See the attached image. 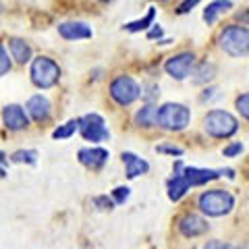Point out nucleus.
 Instances as JSON below:
<instances>
[{"label": "nucleus", "instance_id": "1", "mask_svg": "<svg viewBox=\"0 0 249 249\" xmlns=\"http://www.w3.org/2000/svg\"><path fill=\"white\" fill-rule=\"evenodd\" d=\"M218 48L232 58L249 56V27L241 23L224 25L218 34Z\"/></svg>", "mask_w": 249, "mask_h": 249}, {"label": "nucleus", "instance_id": "2", "mask_svg": "<svg viewBox=\"0 0 249 249\" xmlns=\"http://www.w3.org/2000/svg\"><path fill=\"white\" fill-rule=\"evenodd\" d=\"M60 75H62L60 65L54 58L46 56V54L31 58L29 77H31V83H34L37 89H50L54 85H58Z\"/></svg>", "mask_w": 249, "mask_h": 249}, {"label": "nucleus", "instance_id": "3", "mask_svg": "<svg viewBox=\"0 0 249 249\" xmlns=\"http://www.w3.org/2000/svg\"><path fill=\"white\" fill-rule=\"evenodd\" d=\"M204 131L214 139H227V137H232L239 131V121L229 110L214 108V110H210L206 114Z\"/></svg>", "mask_w": 249, "mask_h": 249}, {"label": "nucleus", "instance_id": "4", "mask_svg": "<svg viewBox=\"0 0 249 249\" xmlns=\"http://www.w3.org/2000/svg\"><path fill=\"white\" fill-rule=\"evenodd\" d=\"M197 206L206 216L218 218V216L229 214L235 208V197L224 189H210L197 197Z\"/></svg>", "mask_w": 249, "mask_h": 249}, {"label": "nucleus", "instance_id": "5", "mask_svg": "<svg viewBox=\"0 0 249 249\" xmlns=\"http://www.w3.org/2000/svg\"><path fill=\"white\" fill-rule=\"evenodd\" d=\"M191 121V110L185 104L166 102L158 106V127L164 131H183Z\"/></svg>", "mask_w": 249, "mask_h": 249}, {"label": "nucleus", "instance_id": "6", "mask_svg": "<svg viewBox=\"0 0 249 249\" xmlns=\"http://www.w3.org/2000/svg\"><path fill=\"white\" fill-rule=\"evenodd\" d=\"M110 98L119 106H131L142 98V85L131 75H119L110 81Z\"/></svg>", "mask_w": 249, "mask_h": 249}, {"label": "nucleus", "instance_id": "7", "mask_svg": "<svg viewBox=\"0 0 249 249\" xmlns=\"http://www.w3.org/2000/svg\"><path fill=\"white\" fill-rule=\"evenodd\" d=\"M197 65V58H196V52H178V54H173L168 56L166 62H164V71L168 77H173L175 81H185L187 77H191L193 69Z\"/></svg>", "mask_w": 249, "mask_h": 249}, {"label": "nucleus", "instance_id": "8", "mask_svg": "<svg viewBox=\"0 0 249 249\" xmlns=\"http://www.w3.org/2000/svg\"><path fill=\"white\" fill-rule=\"evenodd\" d=\"M79 133L85 142H91V143H100L110 139V131L106 127V121L96 112L85 114L79 119Z\"/></svg>", "mask_w": 249, "mask_h": 249}, {"label": "nucleus", "instance_id": "9", "mask_svg": "<svg viewBox=\"0 0 249 249\" xmlns=\"http://www.w3.org/2000/svg\"><path fill=\"white\" fill-rule=\"evenodd\" d=\"M56 31L62 40L67 42H81V40H91L93 37V29L89 23L85 21H65L58 23Z\"/></svg>", "mask_w": 249, "mask_h": 249}, {"label": "nucleus", "instance_id": "10", "mask_svg": "<svg viewBox=\"0 0 249 249\" xmlns=\"http://www.w3.org/2000/svg\"><path fill=\"white\" fill-rule=\"evenodd\" d=\"M2 123L9 131H23L29 127V114L19 104H6L2 108Z\"/></svg>", "mask_w": 249, "mask_h": 249}, {"label": "nucleus", "instance_id": "11", "mask_svg": "<svg viewBox=\"0 0 249 249\" xmlns=\"http://www.w3.org/2000/svg\"><path fill=\"white\" fill-rule=\"evenodd\" d=\"M177 229H178V232H181L183 237L196 239V237H199V235H204V232H208L210 224H208L201 216H197V214H185L181 220H178Z\"/></svg>", "mask_w": 249, "mask_h": 249}, {"label": "nucleus", "instance_id": "12", "mask_svg": "<svg viewBox=\"0 0 249 249\" xmlns=\"http://www.w3.org/2000/svg\"><path fill=\"white\" fill-rule=\"evenodd\" d=\"M183 177L187 178L189 187H199V185H206L214 178L222 177L224 170H212V168H197V166H183Z\"/></svg>", "mask_w": 249, "mask_h": 249}, {"label": "nucleus", "instance_id": "13", "mask_svg": "<svg viewBox=\"0 0 249 249\" xmlns=\"http://www.w3.org/2000/svg\"><path fill=\"white\" fill-rule=\"evenodd\" d=\"M27 114L34 119L36 123H46L50 119V114H52V104H50V100L42 96V93H36V96H31L27 100Z\"/></svg>", "mask_w": 249, "mask_h": 249}, {"label": "nucleus", "instance_id": "14", "mask_svg": "<svg viewBox=\"0 0 249 249\" xmlns=\"http://www.w3.org/2000/svg\"><path fill=\"white\" fill-rule=\"evenodd\" d=\"M9 52H11V58L13 62H17V65H27L34 58V48H31V44L27 40H23V37H9Z\"/></svg>", "mask_w": 249, "mask_h": 249}, {"label": "nucleus", "instance_id": "15", "mask_svg": "<svg viewBox=\"0 0 249 249\" xmlns=\"http://www.w3.org/2000/svg\"><path fill=\"white\" fill-rule=\"evenodd\" d=\"M181 170H183V162L178 160L177 164H175V175H173V178H168V199H170V201H178L187 191L191 189Z\"/></svg>", "mask_w": 249, "mask_h": 249}, {"label": "nucleus", "instance_id": "16", "mask_svg": "<svg viewBox=\"0 0 249 249\" xmlns=\"http://www.w3.org/2000/svg\"><path fill=\"white\" fill-rule=\"evenodd\" d=\"M108 158H110V154L104 147H83V150H79V162L93 170L102 168L108 162Z\"/></svg>", "mask_w": 249, "mask_h": 249}, {"label": "nucleus", "instance_id": "17", "mask_svg": "<svg viewBox=\"0 0 249 249\" xmlns=\"http://www.w3.org/2000/svg\"><path fill=\"white\" fill-rule=\"evenodd\" d=\"M232 0H212V2H208V6L201 13V19H204L206 25H214V23L222 17L224 13H229L232 9Z\"/></svg>", "mask_w": 249, "mask_h": 249}, {"label": "nucleus", "instance_id": "18", "mask_svg": "<svg viewBox=\"0 0 249 249\" xmlns=\"http://www.w3.org/2000/svg\"><path fill=\"white\" fill-rule=\"evenodd\" d=\"M123 164H124V170H127V177L129 178H137L139 175H145L147 170H150V164L139 158V156H135L133 152H123Z\"/></svg>", "mask_w": 249, "mask_h": 249}, {"label": "nucleus", "instance_id": "19", "mask_svg": "<svg viewBox=\"0 0 249 249\" xmlns=\"http://www.w3.org/2000/svg\"><path fill=\"white\" fill-rule=\"evenodd\" d=\"M135 124L137 127H143V129L158 127V106H156L154 102L143 104L135 112Z\"/></svg>", "mask_w": 249, "mask_h": 249}, {"label": "nucleus", "instance_id": "20", "mask_svg": "<svg viewBox=\"0 0 249 249\" xmlns=\"http://www.w3.org/2000/svg\"><path fill=\"white\" fill-rule=\"evenodd\" d=\"M216 77V65L210 60H204L199 62V65H196V69H193L191 73V83L193 85H206L210 83Z\"/></svg>", "mask_w": 249, "mask_h": 249}, {"label": "nucleus", "instance_id": "21", "mask_svg": "<svg viewBox=\"0 0 249 249\" xmlns=\"http://www.w3.org/2000/svg\"><path fill=\"white\" fill-rule=\"evenodd\" d=\"M154 19H156V6H150V11H147L142 19H135L127 23V25H123L124 31H129V34H139V31H147L152 25H154Z\"/></svg>", "mask_w": 249, "mask_h": 249}, {"label": "nucleus", "instance_id": "22", "mask_svg": "<svg viewBox=\"0 0 249 249\" xmlns=\"http://www.w3.org/2000/svg\"><path fill=\"white\" fill-rule=\"evenodd\" d=\"M75 131H79V119L69 121V123H65V124H60L58 129H54L52 137H54V139H69L71 135H75Z\"/></svg>", "mask_w": 249, "mask_h": 249}, {"label": "nucleus", "instance_id": "23", "mask_svg": "<svg viewBox=\"0 0 249 249\" xmlns=\"http://www.w3.org/2000/svg\"><path fill=\"white\" fill-rule=\"evenodd\" d=\"M11 160L13 162H17V164H31L34 166L36 162H37V152L36 150H19V152H15L13 156H11Z\"/></svg>", "mask_w": 249, "mask_h": 249}, {"label": "nucleus", "instance_id": "24", "mask_svg": "<svg viewBox=\"0 0 249 249\" xmlns=\"http://www.w3.org/2000/svg\"><path fill=\"white\" fill-rule=\"evenodd\" d=\"M13 69V58H11V52L6 50V46L0 42V77L9 75Z\"/></svg>", "mask_w": 249, "mask_h": 249}, {"label": "nucleus", "instance_id": "25", "mask_svg": "<svg viewBox=\"0 0 249 249\" xmlns=\"http://www.w3.org/2000/svg\"><path fill=\"white\" fill-rule=\"evenodd\" d=\"M235 108H237V112L243 116L245 121H249V91H247V93H241V96H237V100H235Z\"/></svg>", "mask_w": 249, "mask_h": 249}, {"label": "nucleus", "instance_id": "26", "mask_svg": "<svg viewBox=\"0 0 249 249\" xmlns=\"http://www.w3.org/2000/svg\"><path fill=\"white\" fill-rule=\"evenodd\" d=\"M142 88L147 89V93L142 91V98L145 100V102H154V100L160 96V88H158V85H154V83H152V85H142Z\"/></svg>", "mask_w": 249, "mask_h": 249}, {"label": "nucleus", "instance_id": "27", "mask_svg": "<svg viewBox=\"0 0 249 249\" xmlns=\"http://www.w3.org/2000/svg\"><path fill=\"white\" fill-rule=\"evenodd\" d=\"M243 150H245L243 143H241V142H235V143H231V145L224 147V150H222V156H224V158H235V156H239Z\"/></svg>", "mask_w": 249, "mask_h": 249}, {"label": "nucleus", "instance_id": "28", "mask_svg": "<svg viewBox=\"0 0 249 249\" xmlns=\"http://www.w3.org/2000/svg\"><path fill=\"white\" fill-rule=\"evenodd\" d=\"M129 187H116V189L112 191V199L114 204H124V201L129 199Z\"/></svg>", "mask_w": 249, "mask_h": 249}, {"label": "nucleus", "instance_id": "29", "mask_svg": "<svg viewBox=\"0 0 249 249\" xmlns=\"http://www.w3.org/2000/svg\"><path fill=\"white\" fill-rule=\"evenodd\" d=\"M199 2H201V0H183V2L178 4V9H177V15H187V13H191Z\"/></svg>", "mask_w": 249, "mask_h": 249}, {"label": "nucleus", "instance_id": "30", "mask_svg": "<svg viewBox=\"0 0 249 249\" xmlns=\"http://www.w3.org/2000/svg\"><path fill=\"white\" fill-rule=\"evenodd\" d=\"M162 36H164V29H162L158 23H154V25L147 29V40H160Z\"/></svg>", "mask_w": 249, "mask_h": 249}, {"label": "nucleus", "instance_id": "31", "mask_svg": "<svg viewBox=\"0 0 249 249\" xmlns=\"http://www.w3.org/2000/svg\"><path fill=\"white\" fill-rule=\"evenodd\" d=\"M204 249H235L231 243H224V241H218V239H214V241H208V243L204 245Z\"/></svg>", "mask_w": 249, "mask_h": 249}, {"label": "nucleus", "instance_id": "32", "mask_svg": "<svg viewBox=\"0 0 249 249\" xmlns=\"http://www.w3.org/2000/svg\"><path fill=\"white\" fill-rule=\"evenodd\" d=\"M156 150L162 152V154H170V156H183L181 147H175V145H158Z\"/></svg>", "mask_w": 249, "mask_h": 249}, {"label": "nucleus", "instance_id": "33", "mask_svg": "<svg viewBox=\"0 0 249 249\" xmlns=\"http://www.w3.org/2000/svg\"><path fill=\"white\" fill-rule=\"evenodd\" d=\"M235 19H237V23H241V25H249V6L237 11L235 13Z\"/></svg>", "mask_w": 249, "mask_h": 249}, {"label": "nucleus", "instance_id": "34", "mask_svg": "<svg viewBox=\"0 0 249 249\" xmlns=\"http://www.w3.org/2000/svg\"><path fill=\"white\" fill-rule=\"evenodd\" d=\"M93 204L100 206L102 210H112L116 204H114V199H108V197H96L93 199Z\"/></svg>", "mask_w": 249, "mask_h": 249}, {"label": "nucleus", "instance_id": "35", "mask_svg": "<svg viewBox=\"0 0 249 249\" xmlns=\"http://www.w3.org/2000/svg\"><path fill=\"white\" fill-rule=\"evenodd\" d=\"M218 98V89L216 88H206L204 93H201V102H210V100Z\"/></svg>", "mask_w": 249, "mask_h": 249}, {"label": "nucleus", "instance_id": "36", "mask_svg": "<svg viewBox=\"0 0 249 249\" xmlns=\"http://www.w3.org/2000/svg\"><path fill=\"white\" fill-rule=\"evenodd\" d=\"M4 162H6V154H4V152H0V177H4V175H6V173H4V168H2V166H4Z\"/></svg>", "mask_w": 249, "mask_h": 249}, {"label": "nucleus", "instance_id": "37", "mask_svg": "<svg viewBox=\"0 0 249 249\" xmlns=\"http://www.w3.org/2000/svg\"><path fill=\"white\" fill-rule=\"evenodd\" d=\"M100 4H108V2H112V0H98Z\"/></svg>", "mask_w": 249, "mask_h": 249}, {"label": "nucleus", "instance_id": "38", "mask_svg": "<svg viewBox=\"0 0 249 249\" xmlns=\"http://www.w3.org/2000/svg\"><path fill=\"white\" fill-rule=\"evenodd\" d=\"M158 2H168V0H158Z\"/></svg>", "mask_w": 249, "mask_h": 249}]
</instances>
